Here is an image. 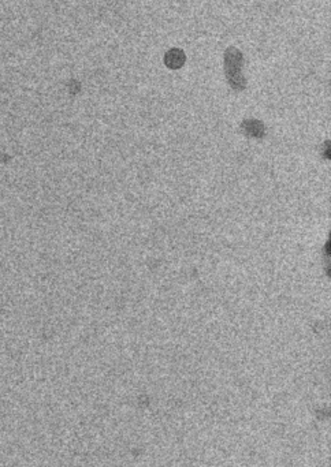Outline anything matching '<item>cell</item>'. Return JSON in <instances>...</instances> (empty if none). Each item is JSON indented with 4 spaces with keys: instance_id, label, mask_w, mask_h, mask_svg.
<instances>
[{
    "instance_id": "6da1fadb",
    "label": "cell",
    "mask_w": 331,
    "mask_h": 467,
    "mask_svg": "<svg viewBox=\"0 0 331 467\" xmlns=\"http://www.w3.org/2000/svg\"><path fill=\"white\" fill-rule=\"evenodd\" d=\"M166 64L171 68H178L185 63V53L181 49H171L166 55Z\"/></svg>"
}]
</instances>
